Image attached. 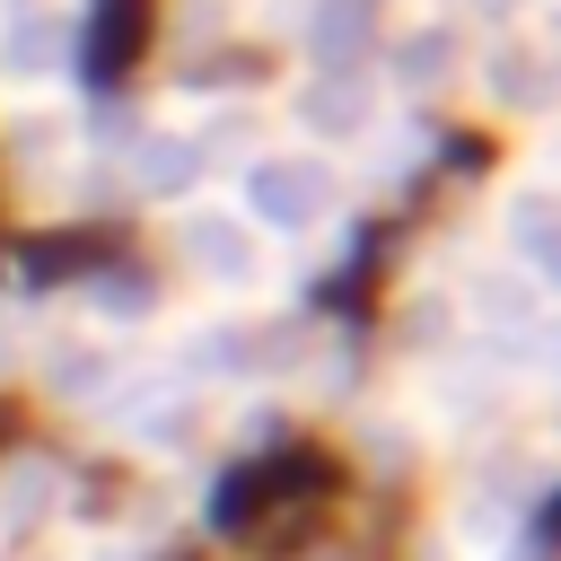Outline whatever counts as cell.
I'll list each match as a JSON object with an SVG mask.
<instances>
[{
	"mask_svg": "<svg viewBox=\"0 0 561 561\" xmlns=\"http://www.w3.org/2000/svg\"><path fill=\"white\" fill-rule=\"evenodd\" d=\"M254 210L298 228V219L316 210V175H307V167H263V175H254Z\"/></svg>",
	"mask_w": 561,
	"mask_h": 561,
	"instance_id": "6da1fadb",
	"label": "cell"
},
{
	"mask_svg": "<svg viewBox=\"0 0 561 561\" xmlns=\"http://www.w3.org/2000/svg\"><path fill=\"white\" fill-rule=\"evenodd\" d=\"M526 561H535V552H526Z\"/></svg>",
	"mask_w": 561,
	"mask_h": 561,
	"instance_id": "7a4b0ae2",
	"label": "cell"
}]
</instances>
